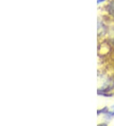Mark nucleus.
Instances as JSON below:
<instances>
[{"mask_svg": "<svg viewBox=\"0 0 114 126\" xmlns=\"http://www.w3.org/2000/svg\"><path fill=\"white\" fill-rule=\"evenodd\" d=\"M110 9L112 10V13H113L112 14H114V3H113L112 5H111V6H110Z\"/></svg>", "mask_w": 114, "mask_h": 126, "instance_id": "nucleus-1", "label": "nucleus"}, {"mask_svg": "<svg viewBox=\"0 0 114 126\" xmlns=\"http://www.w3.org/2000/svg\"><path fill=\"white\" fill-rule=\"evenodd\" d=\"M105 0H97V3H102V2H103V1H105Z\"/></svg>", "mask_w": 114, "mask_h": 126, "instance_id": "nucleus-2", "label": "nucleus"}]
</instances>
